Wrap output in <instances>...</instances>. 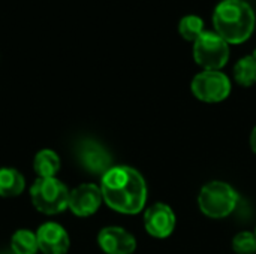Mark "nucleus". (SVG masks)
Instances as JSON below:
<instances>
[{
    "mask_svg": "<svg viewBox=\"0 0 256 254\" xmlns=\"http://www.w3.org/2000/svg\"><path fill=\"white\" fill-rule=\"evenodd\" d=\"M100 190L105 204L122 214H138L147 201L146 181L130 166H112L102 175Z\"/></svg>",
    "mask_w": 256,
    "mask_h": 254,
    "instance_id": "1",
    "label": "nucleus"
},
{
    "mask_svg": "<svg viewBox=\"0 0 256 254\" xmlns=\"http://www.w3.org/2000/svg\"><path fill=\"white\" fill-rule=\"evenodd\" d=\"M255 12L244 0H222L213 12L216 33L228 43L248 40L255 30Z\"/></svg>",
    "mask_w": 256,
    "mask_h": 254,
    "instance_id": "2",
    "label": "nucleus"
},
{
    "mask_svg": "<svg viewBox=\"0 0 256 254\" xmlns=\"http://www.w3.org/2000/svg\"><path fill=\"white\" fill-rule=\"evenodd\" d=\"M70 192L54 178H38L30 187V199L33 207L42 214H58L69 208Z\"/></svg>",
    "mask_w": 256,
    "mask_h": 254,
    "instance_id": "3",
    "label": "nucleus"
},
{
    "mask_svg": "<svg viewBox=\"0 0 256 254\" xmlns=\"http://www.w3.org/2000/svg\"><path fill=\"white\" fill-rule=\"evenodd\" d=\"M238 195L224 181L207 183L198 196L201 211L210 219H225L237 207Z\"/></svg>",
    "mask_w": 256,
    "mask_h": 254,
    "instance_id": "4",
    "label": "nucleus"
},
{
    "mask_svg": "<svg viewBox=\"0 0 256 254\" xmlns=\"http://www.w3.org/2000/svg\"><path fill=\"white\" fill-rule=\"evenodd\" d=\"M194 58L206 70H219L228 63L230 43L216 31H202L194 42Z\"/></svg>",
    "mask_w": 256,
    "mask_h": 254,
    "instance_id": "5",
    "label": "nucleus"
},
{
    "mask_svg": "<svg viewBox=\"0 0 256 254\" xmlns=\"http://www.w3.org/2000/svg\"><path fill=\"white\" fill-rule=\"evenodd\" d=\"M190 88L196 99L207 103H218L230 96L231 81L220 70H204L192 79Z\"/></svg>",
    "mask_w": 256,
    "mask_h": 254,
    "instance_id": "6",
    "label": "nucleus"
},
{
    "mask_svg": "<svg viewBox=\"0 0 256 254\" xmlns=\"http://www.w3.org/2000/svg\"><path fill=\"white\" fill-rule=\"evenodd\" d=\"M104 201L102 190L96 184L87 183L75 187L69 196V210L76 217L93 216Z\"/></svg>",
    "mask_w": 256,
    "mask_h": 254,
    "instance_id": "7",
    "label": "nucleus"
},
{
    "mask_svg": "<svg viewBox=\"0 0 256 254\" xmlns=\"http://www.w3.org/2000/svg\"><path fill=\"white\" fill-rule=\"evenodd\" d=\"M78 159L81 165L94 175H105L112 168L111 154L96 141L86 139L78 145Z\"/></svg>",
    "mask_w": 256,
    "mask_h": 254,
    "instance_id": "8",
    "label": "nucleus"
},
{
    "mask_svg": "<svg viewBox=\"0 0 256 254\" xmlns=\"http://www.w3.org/2000/svg\"><path fill=\"white\" fill-rule=\"evenodd\" d=\"M36 238L39 252L44 254H66L70 246L68 232L54 222L44 223L36 231Z\"/></svg>",
    "mask_w": 256,
    "mask_h": 254,
    "instance_id": "9",
    "label": "nucleus"
},
{
    "mask_svg": "<svg viewBox=\"0 0 256 254\" xmlns=\"http://www.w3.org/2000/svg\"><path fill=\"white\" fill-rule=\"evenodd\" d=\"M146 231L154 238H166L176 228V216L165 204L152 205L144 214Z\"/></svg>",
    "mask_w": 256,
    "mask_h": 254,
    "instance_id": "10",
    "label": "nucleus"
},
{
    "mask_svg": "<svg viewBox=\"0 0 256 254\" xmlns=\"http://www.w3.org/2000/svg\"><path fill=\"white\" fill-rule=\"evenodd\" d=\"M98 243L106 254H132L136 249V241L123 228H104L98 235Z\"/></svg>",
    "mask_w": 256,
    "mask_h": 254,
    "instance_id": "11",
    "label": "nucleus"
},
{
    "mask_svg": "<svg viewBox=\"0 0 256 254\" xmlns=\"http://www.w3.org/2000/svg\"><path fill=\"white\" fill-rule=\"evenodd\" d=\"M26 181L20 171L14 168H0V196L15 198L24 190Z\"/></svg>",
    "mask_w": 256,
    "mask_h": 254,
    "instance_id": "12",
    "label": "nucleus"
},
{
    "mask_svg": "<svg viewBox=\"0 0 256 254\" xmlns=\"http://www.w3.org/2000/svg\"><path fill=\"white\" fill-rule=\"evenodd\" d=\"M60 165V157L52 150H40L33 160V169L39 178H54Z\"/></svg>",
    "mask_w": 256,
    "mask_h": 254,
    "instance_id": "13",
    "label": "nucleus"
},
{
    "mask_svg": "<svg viewBox=\"0 0 256 254\" xmlns=\"http://www.w3.org/2000/svg\"><path fill=\"white\" fill-rule=\"evenodd\" d=\"M10 250L14 254H36L39 250L36 234L28 229H18L10 238Z\"/></svg>",
    "mask_w": 256,
    "mask_h": 254,
    "instance_id": "14",
    "label": "nucleus"
},
{
    "mask_svg": "<svg viewBox=\"0 0 256 254\" xmlns=\"http://www.w3.org/2000/svg\"><path fill=\"white\" fill-rule=\"evenodd\" d=\"M234 79L243 87H250L256 82V58L246 55L240 58L234 66Z\"/></svg>",
    "mask_w": 256,
    "mask_h": 254,
    "instance_id": "15",
    "label": "nucleus"
},
{
    "mask_svg": "<svg viewBox=\"0 0 256 254\" xmlns=\"http://www.w3.org/2000/svg\"><path fill=\"white\" fill-rule=\"evenodd\" d=\"M178 31L183 39L195 42L204 31V21L196 15H186L178 22Z\"/></svg>",
    "mask_w": 256,
    "mask_h": 254,
    "instance_id": "16",
    "label": "nucleus"
},
{
    "mask_svg": "<svg viewBox=\"0 0 256 254\" xmlns=\"http://www.w3.org/2000/svg\"><path fill=\"white\" fill-rule=\"evenodd\" d=\"M232 249L237 254H256V237L250 232H240L232 240Z\"/></svg>",
    "mask_w": 256,
    "mask_h": 254,
    "instance_id": "17",
    "label": "nucleus"
},
{
    "mask_svg": "<svg viewBox=\"0 0 256 254\" xmlns=\"http://www.w3.org/2000/svg\"><path fill=\"white\" fill-rule=\"evenodd\" d=\"M250 147H252V151L256 154V126L250 135Z\"/></svg>",
    "mask_w": 256,
    "mask_h": 254,
    "instance_id": "18",
    "label": "nucleus"
},
{
    "mask_svg": "<svg viewBox=\"0 0 256 254\" xmlns=\"http://www.w3.org/2000/svg\"><path fill=\"white\" fill-rule=\"evenodd\" d=\"M254 57H255V58H256V49H255V54H254Z\"/></svg>",
    "mask_w": 256,
    "mask_h": 254,
    "instance_id": "19",
    "label": "nucleus"
},
{
    "mask_svg": "<svg viewBox=\"0 0 256 254\" xmlns=\"http://www.w3.org/2000/svg\"><path fill=\"white\" fill-rule=\"evenodd\" d=\"M255 237H256V232H255Z\"/></svg>",
    "mask_w": 256,
    "mask_h": 254,
    "instance_id": "20",
    "label": "nucleus"
}]
</instances>
